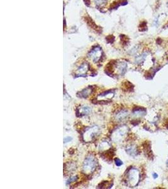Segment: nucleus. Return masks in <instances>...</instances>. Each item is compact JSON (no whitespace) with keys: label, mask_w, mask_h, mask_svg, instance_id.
<instances>
[{"label":"nucleus","mask_w":168,"mask_h":189,"mask_svg":"<svg viewBox=\"0 0 168 189\" xmlns=\"http://www.w3.org/2000/svg\"><path fill=\"white\" fill-rule=\"evenodd\" d=\"M90 69L89 64L85 63L79 67V68L76 70V74L77 76H86L87 72H88Z\"/></svg>","instance_id":"0eeeda50"},{"label":"nucleus","mask_w":168,"mask_h":189,"mask_svg":"<svg viewBox=\"0 0 168 189\" xmlns=\"http://www.w3.org/2000/svg\"><path fill=\"white\" fill-rule=\"evenodd\" d=\"M126 151L128 154L132 156H136L137 155V150L136 146H130L128 147Z\"/></svg>","instance_id":"ddd939ff"},{"label":"nucleus","mask_w":168,"mask_h":189,"mask_svg":"<svg viewBox=\"0 0 168 189\" xmlns=\"http://www.w3.org/2000/svg\"><path fill=\"white\" fill-rule=\"evenodd\" d=\"M129 116V112L127 110H121L118 112L115 115V119L118 121H122L127 119Z\"/></svg>","instance_id":"9b49d317"},{"label":"nucleus","mask_w":168,"mask_h":189,"mask_svg":"<svg viewBox=\"0 0 168 189\" xmlns=\"http://www.w3.org/2000/svg\"><path fill=\"white\" fill-rule=\"evenodd\" d=\"M93 92V88L91 86H88L85 89L83 90L78 93V96L81 98H87Z\"/></svg>","instance_id":"9d476101"},{"label":"nucleus","mask_w":168,"mask_h":189,"mask_svg":"<svg viewBox=\"0 0 168 189\" xmlns=\"http://www.w3.org/2000/svg\"><path fill=\"white\" fill-rule=\"evenodd\" d=\"M153 177H154V179H156V178H158V174H156V173H153Z\"/></svg>","instance_id":"aec40b11"},{"label":"nucleus","mask_w":168,"mask_h":189,"mask_svg":"<svg viewBox=\"0 0 168 189\" xmlns=\"http://www.w3.org/2000/svg\"><path fill=\"white\" fill-rule=\"evenodd\" d=\"M114 92H112V90L106 91V92L98 94V96L97 97V100H100L101 99H104L105 100H110L114 97Z\"/></svg>","instance_id":"1a4fd4ad"},{"label":"nucleus","mask_w":168,"mask_h":189,"mask_svg":"<svg viewBox=\"0 0 168 189\" xmlns=\"http://www.w3.org/2000/svg\"><path fill=\"white\" fill-rule=\"evenodd\" d=\"M100 130L97 126H90L86 128L83 133V139L86 143L93 141L99 135Z\"/></svg>","instance_id":"7ed1b4c3"},{"label":"nucleus","mask_w":168,"mask_h":189,"mask_svg":"<svg viewBox=\"0 0 168 189\" xmlns=\"http://www.w3.org/2000/svg\"><path fill=\"white\" fill-rule=\"evenodd\" d=\"M103 51L99 46L94 47L88 54V57L90 59L92 60L94 63H97L99 61L102 57Z\"/></svg>","instance_id":"39448f33"},{"label":"nucleus","mask_w":168,"mask_h":189,"mask_svg":"<svg viewBox=\"0 0 168 189\" xmlns=\"http://www.w3.org/2000/svg\"><path fill=\"white\" fill-rule=\"evenodd\" d=\"M78 179V176H74V177H71V178H69V179L67 180V182H66V184L67 185H69V184H70L71 183L73 182V181H77Z\"/></svg>","instance_id":"f3484780"},{"label":"nucleus","mask_w":168,"mask_h":189,"mask_svg":"<svg viewBox=\"0 0 168 189\" xmlns=\"http://www.w3.org/2000/svg\"><path fill=\"white\" fill-rule=\"evenodd\" d=\"M140 172L137 169L130 168L126 175V181L130 187H135L139 183Z\"/></svg>","instance_id":"f03ea898"},{"label":"nucleus","mask_w":168,"mask_h":189,"mask_svg":"<svg viewBox=\"0 0 168 189\" xmlns=\"http://www.w3.org/2000/svg\"><path fill=\"white\" fill-rule=\"evenodd\" d=\"M127 64L125 62L123 61H119L116 63L115 65V69L116 71V73L118 74L119 75H123L127 71Z\"/></svg>","instance_id":"423d86ee"},{"label":"nucleus","mask_w":168,"mask_h":189,"mask_svg":"<svg viewBox=\"0 0 168 189\" xmlns=\"http://www.w3.org/2000/svg\"><path fill=\"white\" fill-rule=\"evenodd\" d=\"M71 140H72V137H67L64 138V143H69V142H70Z\"/></svg>","instance_id":"6ab92c4d"},{"label":"nucleus","mask_w":168,"mask_h":189,"mask_svg":"<svg viewBox=\"0 0 168 189\" xmlns=\"http://www.w3.org/2000/svg\"><path fill=\"white\" fill-rule=\"evenodd\" d=\"M107 0H94V2H95L96 5L97 6H103L106 4Z\"/></svg>","instance_id":"dca6fc26"},{"label":"nucleus","mask_w":168,"mask_h":189,"mask_svg":"<svg viewBox=\"0 0 168 189\" xmlns=\"http://www.w3.org/2000/svg\"><path fill=\"white\" fill-rule=\"evenodd\" d=\"M98 164L97 159L93 155H90L85 158L83 165V172L86 175H90L96 170Z\"/></svg>","instance_id":"f257e3e1"},{"label":"nucleus","mask_w":168,"mask_h":189,"mask_svg":"<svg viewBox=\"0 0 168 189\" xmlns=\"http://www.w3.org/2000/svg\"><path fill=\"white\" fill-rule=\"evenodd\" d=\"M147 54L146 53V52H144V53H143V54H142L140 56H138V57L136 58V63L137 64H142V63H143V62L145 61L146 57H147Z\"/></svg>","instance_id":"4468645a"},{"label":"nucleus","mask_w":168,"mask_h":189,"mask_svg":"<svg viewBox=\"0 0 168 189\" xmlns=\"http://www.w3.org/2000/svg\"><path fill=\"white\" fill-rule=\"evenodd\" d=\"M115 165L117 166H120L123 165V162L118 158H116L115 159Z\"/></svg>","instance_id":"a211bd4d"},{"label":"nucleus","mask_w":168,"mask_h":189,"mask_svg":"<svg viewBox=\"0 0 168 189\" xmlns=\"http://www.w3.org/2000/svg\"><path fill=\"white\" fill-rule=\"evenodd\" d=\"M133 113L138 117H143L146 114V110L142 107H136L133 110Z\"/></svg>","instance_id":"f8f14e48"},{"label":"nucleus","mask_w":168,"mask_h":189,"mask_svg":"<svg viewBox=\"0 0 168 189\" xmlns=\"http://www.w3.org/2000/svg\"><path fill=\"white\" fill-rule=\"evenodd\" d=\"M110 147V145L108 143L107 141H103L100 144V150H107L108 148Z\"/></svg>","instance_id":"2eb2a0df"},{"label":"nucleus","mask_w":168,"mask_h":189,"mask_svg":"<svg viewBox=\"0 0 168 189\" xmlns=\"http://www.w3.org/2000/svg\"><path fill=\"white\" fill-rule=\"evenodd\" d=\"M129 128L126 126H120L116 128L111 134L112 140L115 143L122 142L127 136Z\"/></svg>","instance_id":"20e7f679"},{"label":"nucleus","mask_w":168,"mask_h":189,"mask_svg":"<svg viewBox=\"0 0 168 189\" xmlns=\"http://www.w3.org/2000/svg\"><path fill=\"white\" fill-rule=\"evenodd\" d=\"M91 112V108L90 107L87 106H81L79 107L77 110V115L78 117H83V116H85L90 114Z\"/></svg>","instance_id":"6e6552de"}]
</instances>
